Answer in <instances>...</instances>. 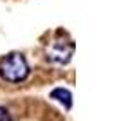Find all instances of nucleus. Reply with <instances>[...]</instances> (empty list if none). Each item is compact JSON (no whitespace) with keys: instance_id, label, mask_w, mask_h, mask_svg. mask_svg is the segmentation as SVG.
<instances>
[{"instance_id":"f257e3e1","label":"nucleus","mask_w":121,"mask_h":121,"mask_svg":"<svg viewBox=\"0 0 121 121\" xmlns=\"http://www.w3.org/2000/svg\"><path fill=\"white\" fill-rule=\"evenodd\" d=\"M29 76V63L22 52H11L0 61V78L9 83H20Z\"/></svg>"},{"instance_id":"f03ea898","label":"nucleus","mask_w":121,"mask_h":121,"mask_svg":"<svg viewBox=\"0 0 121 121\" xmlns=\"http://www.w3.org/2000/svg\"><path fill=\"white\" fill-rule=\"evenodd\" d=\"M74 54V42L72 40H54L47 47V60L52 61V63H58V65H65L69 63Z\"/></svg>"},{"instance_id":"7ed1b4c3","label":"nucleus","mask_w":121,"mask_h":121,"mask_svg":"<svg viewBox=\"0 0 121 121\" xmlns=\"http://www.w3.org/2000/svg\"><path fill=\"white\" fill-rule=\"evenodd\" d=\"M51 99L58 101L60 105H63L69 110L72 107V94L69 89H63V87H58V89H54V91L51 92Z\"/></svg>"},{"instance_id":"20e7f679","label":"nucleus","mask_w":121,"mask_h":121,"mask_svg":"<svg viewBox=\"0 0 121 121\" xmlns=\"http://www.w3.org/2000/svg\"><path fill=\"white\" fill-rule=\"evenodd\" d=\"M0 121H13L11 112L5 108V107H0Z\"/></svg>"}]
</instances>
